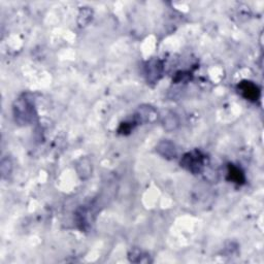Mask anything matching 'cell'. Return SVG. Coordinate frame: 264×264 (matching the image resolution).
I'll return each mask as SVG.
<instances>
[{"label": "cell", "mask_w": 264, "mask_h": 264, "mask_svg": "<svg viewBox=\"0 0 264 264\" xmlns=\"http://www.w3.org/2000/svg\"><path fill=\"white\" fill-rule=\"evenodd\" d=\"M13 111L16 123L21 126L30 125L36 117L34 100L30 94H23L19 97L14 103Z\"/></svg>", "instance_id": "6da1fadb"}, {"label": "cell", "mask_w": 264, "mask_h": 264, "mask_svg": "<svg viewBox=\"0 0 264 264\" xmlns=\"http://www.w3.org/2000/svg\"><path fill=\"white\" fill-rule=\"evenodd\" d=\"M180 164L193 175L201 174L205 166V156L198 150L188 152L182 157Z\"/></svg>", "instance_id": "7a4b0ae2"}, {"label": "cell", "mask_w": 264, "mask_h": 264, "mask_svg": "<svg viewBox=\"0 0 264 264\" xmlns=\"http://www.w3.org/2000/svg\"><path fill=\"white\" fill-rule=\"evenodd\" d=\"M238 94L246 100L256 102L260 98V89L251 81H243L237 85Z\"/></svg>", "instance_id": "3957f363"}, {"label": "cell", "mask_w": 264, "mask_h": 264, "mask_svg": "<svg viewBox=\"0 0 264 264\" xmlns=\"http://www.w3.org/2000/svg\"><path fill=\"white\" fill-rule=\"evenodd\" d=\"M145 74L148 82L157 83L163 75V63L160 60L152 59L145 66Z\"/></svg>", "instance_id": "277c9868"}, {"label": "cell", "mask_w": 264, "mask_h": 264, "mask_svg": "<svg viewBox=\"0 0 264 264\" xmlns=\"http://www.w3.org/2000/svg\"><path fill=\"white\" fill-rule=\"evenodd\" d=\"M157 119V112L150 105H141L134 116V121L137 123H151Z\"/></svg>", "instance_id": "5b68a950"}, {"label": "cell", "mask_w": 264, "mask_h": 264, "mask_svg": "<svg viewBox=\"0 0 264 264\" xmlns=\"http://www.w3.org/2000/svg\"><path fill=\"white\" fill-rule=\"evenodd\" d=\"M156 151L158 154L165 158V159H175L177 157V149L175 143L167 139L162 140L158 143Z\"/></svg>", "instance_id": "8992f818"}, {"label": "cell", "mask_w": 264, "mask_h": 264, "mask_svg": "<svg viewBox=\"0 0 264 264\" xmlns=\"http://www.w3.org/2000/svg\"><path fill=\"white\" fill-rule=\"evenodd\" d=\"M227 180L234 184L243 185V184H245L246 178H245L243 171L239 167H237L233 164H229L228 170H227Z\"/></svg>", "instance_id": "52a82bcc"}, {"label": "cell", "mask_w": 264, "mask_h": 264, "mask_svg": "<svg viewBox=\"0 0 264 264\" xmlns=\"http://www.w3.org/2000/svg\"><path fill=\"white\" fill-rule=\"evenodd\" d=\"M128 257H129V260L131 262H135V263H148V262H151V260L149 259L150 256L148 254H145L143 252L139 251L138 249L132 250Z\"/></svg>", "instance_id": "ba28073f"}, {"label": "cell", "mask_w": 264, "mask_h": 264, "mask_svg": "<svg viewBox=\"0 0 264 264\" xmlns=\"http://www.w3.org/2000/svg\"><path fill=\"white\" fill-rule=\"evenodd\" d=\"M163 125H164V128L166 130H170V131L175 130L179 126V120H178V118L175 114L171 113L167 116H165L164 121H163Z\"/></svg>", "instance_id": "9c48e42d"}]
</instances>
